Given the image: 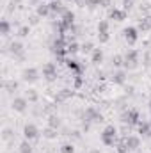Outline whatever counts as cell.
<instances>
[{
  "mask_svg": "<svg viewBox=\"0 0 151 153\" xmlns=\"http://www.w3.org/2000/svg\"><path fill=\"white\" fill-rule=\"evenodd\" d=\"M29 34H30V27H29V25L20 27V30H18V36H20V38H27Z\"/></svg>",
  "mask_w": 151,
  "mask_h": 153,
  "instance_id": "obj_26",
  "label": "cell"
},
{
  "mask_svg": "<svg viewBox=\"0 0 151 153\" xmlns=\"http://www.w3.org/2000/svg\"><path fill=\"white\" fill-rule=\"evenodd\" d=\"M48 5H50V11H52V16H53V14H57V13H59V14H62V13L66 11V7H62V4H61L59 0H53V2H50Z\"/></svg>",
  "mask_w": 151,
  "mask_h": 153,
  "instance_id": "obj_14",
  "label": "cell"
},
{
  "mask_svg": "<svg viewBox=\"0 0 151 153\" xmlns=\"http://www.w3.org/2000/svg\"><path fill=\"white\" fill-rule=\"evenodd\" d=\"M27 100H29V102H38V93H36L34 89H29V93H27Z\"/></svg>",
  "mask_w": 151,
  "mask_h": 153,
  "instance_id": "obj_30",
  "label": "cell"
},
{
  "mask_svg": "<svg viewBox=\"0 0 151 153\" xmlns=\"http://www.w3.org/2000/svg\"><path fill=\"white\" fill-rule=\"evenodd\" d=\"M85 121H103V116L100 114L96 109H93V107H89L87 111H85Z\"/></svg>",
  "mask_w": 151,
  "mask_h": 153,
  "instance_id": "obj_10",
  "label": "cell"
},
{
  "mask_svg": "<svg viewBox=\"0 0 151 153\" xmlns=\"http://www.w3.org/2000/svg\"><path fill=\"white\" fill-rule=\"evenodd\" d=\"M123 141H124V144L128 146L130 152H132V150H137V148L141 146V139H139L137 135H126Z\"/></svg>",
  "mask_w": 151,
  "mask_h": 153,
  "instance_id": "obj_8",
  "label": "cell"
},
{
  "mask_svg": "<svg viewBox=\"0 0 151 153\" xmlns=\"http://www.w3.org/2000/svg\"><path fill=\"white\" fill-rule=\"evenodd\" d=\"M115 135H117V128H115L114 125L105 126V128H103V132L100 134L101 143H103L105 146H114V143H115Z\"/></svg>",
  "mask_w": 151,
  "mask_h": 153,
  "instance_id": "obj_1",
  "label": "cell"
},
{
  "mask_svg": "<svg viewBox=\"0 0 151 153\" xmlns=\"http://www.w3.org/2000/svg\"><path fill=\"white\" fill-rule=\"evenodd\" d=\"M61 153H75V146L70 144V143H66V144L61 146Z\"/></svg>",
  "mask_w": 151,
  "mask_h": 153,
  "instance_id": "obj_28",
  "label": "cell"
},
{
  "mask_svg": "<svg viewBox=\"0 0 151 153\" xmlns=\"http://www.w3.org/2000/svg\"><path fill=\"white\" fill-rule=\"evenodd\" d=\"M139 62V52L137 50H128L124 55V66L126 68H135Z\"/></svg>",
  "mask_w": 151,
  "mask_h": 153,
  "instance_id": "obj_5",
  "label": "cell"
},
{
  "mask_svg": "<svg viewBox=\"0 0 151 153\" xmlns=\"http://www.w3.org/2000/svg\"><path fill=\"white\" fill-rule=\"evenodd\" d=\"M123 121L128 123V125H139V121H141L139 111H137V109H128V111L123 114Z\"/></svg>",
  "mask_w": 151,
  "mask_h": 153,
  "instance_id": "obj_3",
  "label": "cell"
},
{
  "mask_svg": "<svg viewBox=\"0 0 151 153\" xmlns=\"http://www.w3.org/2000/svg\"><path fill=\"white\" fill-rule=\"evenodd\" d=\"M123 36H124L126 43H128L130 46H133V45L137 43V39H139V30H137L135 27H126V29L123 30Z\"/></svg>",
  "mask_w": 151,
  "mask_h": 153,
  "instance_id": "obj_2",
  "label": "cell"
},
{
  "mask_svg": "<svg viewBox=\"0 0 151 153\" xmlns=\"http://www.w3.org/2000/svg\"><path fill=\"white\" fill-rule=\"evenodd\" d=\"M9 50H11L13 57H14V55H20V53H23V45H21L20 41H13V43L9 45Z\"/></svg>",
  "mask_w": 151,
  "mask_h": 153,
  "instance_id": "obj_16",
  "label": "cell"
},
{
  "mask_svg": "<svg viewBox=\"0 0 151 153\" xmlns=\"http://www.w3.org/2000/svg\"><path fill=\"white\" fill-rule=\"evenodd\" d=\"M124 80H126V73H124V71H115L112 75L114 84H124Z\"/></svg>",
  "mask_w": 151,
  "mask_h": 153,
  "instance_id": "obj_18",
  "label": "cell"
},
{
  "mask_svg": "<svg viewBox=\"0 0 151 153\" xmlns=\"http://www.w3.org/2000/svg\"><path fill=\"white\" fill-rule=\"evenodd\" d=\"M82 75H75V87L78 89V87H82Z\"/></svg>",
  "mask_w": 151,
  "mask_h": 153,
  "instance_id": "obj_32",
  "label": "cell"
},
{
  "mask_svg": "<svg viewBox=\"0 0 151 153\" xmlns=\"http://www.w3.org/2000/svg\"><path fill=\"white\" fill-rule=\"evenodd\" d=\"M23 135H25V139L27 141H34V139H38L39 137V130L36 125H32V123H27L25 126H23Z\"/></svg>",
  "mask_w": 151,
  "mask_h": 153,
  "instance_id": "obj_4",
  "label": "cell"
},
{
  "mask_svg": "<svg viewBox=\"0 0 151 153\" xmlns=\"http://www.w3.org/2000/svg\"><path fill=\"white\" fill-rule=\"evenodd\" d=\"M100 5H103V7H109V5H110V0H101V2H100Z\"/></svg>",
  "mask_w": 151,
  "mask_h": 153,
  "instance_id": "obj_36",
  "label": "cell"
},
{
  "mask_svg": "<svg viewBox=\"0 0 151 153\" xmlns=\"http://www.w3.org/2000/svg\"><path fill=\"white\" fill-rule=\"evenodd\" d=\"M112 64L115 66V68H121V66L124 64V57H123V55H114L112 57Z\"/></svg>",
  "mask_w": 151,
  "mask_h": 153,
  "instance_id": "obj_24",
  "label": "cell"
},
{
  "mask_svg": "<svg viewBox=\"0 0 151 153\" xmlns=\"http://www.w3.org/2000/svg\"><path fill=\"white\" fill-rule=\"evenodd\" d=\"M2 137H4V139L7 141V139H11V137H13V132H11L9 128H5V130H4V135H2Z\"/></svg>",
  "mask_w": 151,
  "mask_h": 153,
  "instance_id": "obj_34",
  "label": "cell"
},
{
  "mask_svg": "<svg viewBox=\"0 0 151 153\" xmlns=\"http://www.w3.org/2000/svg\"><path fill=\"white\" fill-rule=\"evenodd\" d=\"M150 125H151V119H150Z\"/></svg>",
  "mask_w": 151,
  "mask_h": 153,
  "instance_id": "obj_40",
  "label": "cell"
},
{
  "mask_svg": "<svg viewBox=\"0 0 151 153\" xmlns=\"http://www.w3.org/2000/svg\"><path fill=\"white\" fill-rule=\"evenodd\" d=\"M78 50H80V46H78V43H75V41H71V43H68V55H70V53L73 55V53H76Z\"/></svg>",
  "mask_w": 151,
  "mask_h": 153,
  "instance_id": "obj_25",
  "label": "cell"
},
{
  "mask_svg": "<svg viewBox=\"0 0 151 153\" xmlns=\"http://www.w3.org/2000/svg\"><path fill=\"white\" fill-rule=\"evenodd\" d=\"M68 2H78V0H68Z\"/></svg>",
  "mask_w": 151,
  "mask_h": 153,
  "instance_id": "obj_38",
  "label": "cell"
},
{
  "mask_svg": "<svg viewBox=\"0 0 151 153\" xmlns=\"http://www.w3.org/2000/svg\"><path fill=\"white\" fill-rule=\"evenodd\" d=\"M9 32H11V23L7 20H2L0 22V34L2 36H9Z\"/></svg>",
  "mask_w": 151,
  "mask_h": 153,
  "instance_id": "obj_19",
  "label": "cell"
},
{
  "mask_svg": "<svg viewBox=\"0 0 151 153\" xmlns=\"http://www.w3.org/2000/svg\"><path fill=\"white\" fill-rule=\"evenodd\" d=\"M89 153H101V152H100V150H91Z\"/></svg>",
  "mask_w": 151,
  "mask_h": 153,
  "instance_id": "obj_37",
  "label": "cell"
},
{
  "mask_svg": "<svg viewBox=\"0 0 151 153\" xmlns=\"http://www.w3.org/2000/svg\"><path fill=\"white\" fill-rule=\"evenodd\" d=\"M21 76H23L25 82H36L39 78V71L36 68H29V70H25V71L21 73Z\"/></svg>",
  "mask_w": 151,
  "mask_h": 153,
  "instance_id": "obj_9",
  "label": "cell"
},
{
  "mask_svg": "<svg viewBox=\"0 0 151 153\" xmlns=\"http://www.w3.org/2000/svg\"><path fill=\"white\" fill-rule=\"evenodd\" d=\"M11 107H13V111H16V112H25L27 107H29V100L23 98V96H16V98L13 100Z\"/></svg>",
  "mask_w": 151,
  "mask_h": 153,
  "instance_id": "obj_6",
  "label": "cell"
},
{
  "mask_svg": "<svg viewBox=\"0 0 151 153\" xmlns=\"http://www.w3.org/2000/svg\"><path fill=\"white\" fill-rule=\"evenodd\" d=\"M4 87H5L7 93H13V91L18 89V82H14V80H5V82H4Z\"/></svg>",
  "mask_w": 151,
  "mask_h": 153,
  "instance_id": "obj_21",
  "label": "cell"
},
{
  "mask_svg": "<svg viewBox=\"0 0 151 153\" xmlns=\"http://www.w3.org/2000/svg\"><path fill=\"white\" fill-rule=\"evenodd\" d=\"M43 76H46L48 80H53L57 76V66L53 62H46L43 66Z\"/></svg>",
  "mask_w": 151,
  "mask_h": 153,
  "instance_id": "obj_7",
  "label": "cell"
},
{
  "mask_svg": "<svg viewBox=\"0 0 151 153\" xmlns=\"http://www.w3.org/2000/svg\"><path fill=\"white\" fill-rule=\"evenodd\" d=\"M98 34H109V22L107 20H101L98 23Z\"/></svg>",
  "mask_w": 151,
  "mask_h": 153,
  "instance_id": "obj_22",
  "label": "cell"
},
{
  "mask_svg": "<svg viewBox=\"0 0 151 153\" xmlns=\"http://www.w3.org/2000/svg\"><path fill=\"white\" fill-rule=\"evenodd\" d=\"M91 59H93V62H94V64H100V62L103 61V52H101L100 48H94V50H93Z\"/></svg>",
  "mask_w": 151,
  "mask_h": 153,
  "instance_id": "obj_17",
  "label": "cell"
},
{
  "mask_svg": "<svg viewBox=\"0 0 151 153\" xmlns=\"http://www.w3.org/2000/svg\"><path fill=\"white\" fill-rule=\"evenodd\" d=\"M80 50H82V52H84V53H89V52H93V50H94V48H93V43H84V45H82V48H80Z\"/></svg>",
  "mask_w": 151,
  "mask_h": 153,
  "instance_id": "obj_31",
  "label": "cell"
},
{
  "mask_svg": "<svg viewBox=\"0 0 151 153\" xmlns=\"http://www.w3.org/2000/svg\"><path fill=\"white\" fill-rule=\"evenodd\" d=\"M100 2H101V0H85V4H87L89 7H96V5H100Z\"/></svg>",
  "mask_w": 151,
  "mask_h": 153,
  "instance_id": "obj_33",
  "label": "cell"
},
{
  "mask_svg": "<svg viewBox=\"0 0 151 153\" xmlns=\"http://www.w3.org/2000/svg\"><path fill=\"white\" fill-rule=\"evenodd\" d=\"M48 125H50V128H55V130H57V128L61 126V121H59V117H57V116H52V117H50V121H48Z\"/></svg>",
  "mask_w": 151,
  "mask_h": 153,
  "instance_id": "obj_27",
  "label": "cell"
},
{
  "mask_svg": "<svg viewBox=\"0 0 151 153\" xmlns=\"http://www.w3.org/2000/svg\"><path fill=\"white\" fill-rule=\"evenodd\" d=\"M20 153H32V144H30V141H21L20 143Z\"/></svg>",
  "mask_w": 151,
  "mask_h": 153,
  "instance_id": "obj_20",
  "label": "cell"
},
{
  "mask_svg": "<svg viewBox=\"0 0 151 153\" xmlns=\"http://www.w3.org/2000/svg\"><path fill=\"white\" fill-rule=\"evenodd\" d=\"M36 14H38L39 18H46V16H52L50 5H48V4H39L38 9H36Z\"/></svg>",
  "mask_w": 151,
  "mask_h": 153,
  "instance_id": "obj_13",
  "label": "cell"
},
{
  "mask_svg": "<svg viewBox=\"0 0 151 153\" xmlns=\"http://www.w3.org/2000/svg\"><path fill=\"white\" fill-rule=\"evenodd\" d=\"M150 111H151V100H150Z\"/></svg>",
  "mask_w": 151,
  "mask_h": 153,
  "instance_id": "obj_39",
  "label": "cell"
},
{
  "mask_svg": "<svg viewBox=\"0 0 151 153\" xmlns=\"http://www.w3.org/2000/svg\"><path fill=\"white\" fill-rule=\"evenodd\" d=\"M43 135H44V137H46V139H53V137H55V135H57V130H55V128H46V130H44V134H43Z\"/></svg>",
  "mask_w": 151,
  "mask_h": 153,
  "instance_id": "obj_29",
  "label": "cell"
},
{
  "mask_svg": "<svg viewBox=\"0 0 151 153\" xmlns=\"http://www.w3.org/2000/svg\"><path fill=\"white\" fill-rule=\"evenodd\" d=\"M139 29H142V30H151V16L144 18V20H141Z\"/></svg>",
  "mask_w": 151,
  "mask_h": 153,
  "instance_id": "obj_23",
  "label": "cell"
},
{
  "mask_svg": "<svg viewBox=\"0 0 151 153\" xmlns=\"http://www.w3.org/2000/svg\"><path fill=\"white\" fill-rule=\"evenodd\" d=\"M61 20H62V22H64V23H66L68 27H71V29H73V22H75V14H73L71 11H68V9H66V11H64V13L61 14Z\"/></svg>",
  "mask_w": 151,
  "mask_h": 153,
  "instance_id": "obj_15",
  "label": "cell"
},
{
  "mask_svg": "<svg viewBox=\"0 0 151 153\" xmlns=\"http://www.w3.org/2000/svg\"><path fill=\"white\" fill-rule=\"evenodd\" d=\"M98 38H100V43H107L110 39V36L109 34H98Z\"/></svg>",
  "mask_w": 151,
  "mask_h": 153,
  "instance_id": "obj_35",
  "label": "cell"
},
{
  "mask_svg": "<svg viewBox=\"0 0 151 153\" xmlns=\"http://www.w3.org/2000/svg\"><path fill=\"white\" fill-rule=\"evenodd\" d=\"M137 128H139V134H141V135H144V137H151V125H150V121H139Z\"/></svg>",
  "mask_w": 151,
  "mask_h": 153,
  "instance_id": "obj_12",
  "label": "cell"
},
{
  "mask_svg": "<svg viewBox=\"0 0 151 153\" xmlns=\"http://www.w3.org/2000/svg\"><path fill=\"white\" fill-rule=\"evenodd\" d=\"M109 16H110L112 20H115V22H123V20H126V9H117V7H114V9H110Z\"/></svg>",
  "mask_w": 151,
  "mask_h": 153,
  "instance_id": "obj_11",
  "label": "cell"
}]
</instances>
